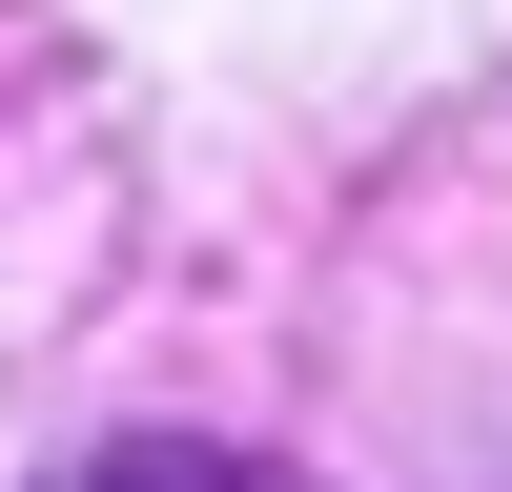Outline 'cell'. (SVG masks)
Returning a JSON list of instances; mask_svg holds the SVG:
<instances>
[{
	"label": "cell",
	"mask_w": 512,
	"mask_h": 492,
	"mask_svg": "<svg viewBox=\"0 0 512 492\" xmlns=\"http://www.w3.org/2000/svg\"><path fill=\"white\" fill-rule=\"evenodd\" d=\"M41 492H287V472H246V451H185V431H144V451H82V472H41Z\"/></svg>",
	"instance_id": "cell-1"
}]
</instances>
